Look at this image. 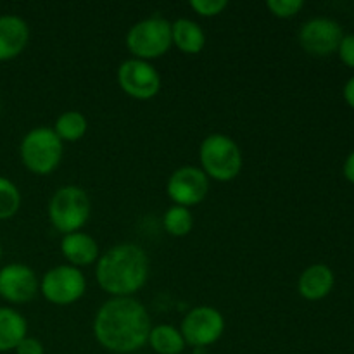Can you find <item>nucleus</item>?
<instances>
[{"label":"nucleus","instance_id":"obj_19","mask_svg":"<svg viewBox=\"0 0 354 354\" xmlns=\"http://www.w3.org/2000/svg\"><path fill=\"white\" fill-rule=\"evenodd\" d=\"M86 128H88V123H86V118L83 116L80 111H66L55 121L54 131L59 138L64 142H78L85 137Z\"/></svg>","mask_w":354,"mask_h":354},{"label":"nucleus","instance_id":"obj_6","mask_svg":"<svg viewBox=\"0 0 354 354\" xmlns=\"http://www.w3.org/2000/svg\"><path fill=\"white\" fill-rule=\"evenodd\" d=\"M171 23L159 16L138 21L128 30L127 47L140 61H154L171 47Z\"/></svg>","mask_w":354,"mask_h":354},{"label":"nucleus","instance_id":"obj_28","mask_svg":"<svg viewBox=\"0 0 354 354\" xmlns=\"http://www.w3.org/2000/svg\"><path fill=\"white\" fill-rule=\"evenodd\" d=\"M0 259H2V245H0Z\"/></svg>","mask_w":354,"mask_h":354},{"label":"nucleus","instance_id":"obj_4","mask_svg":"<svg viewBox=\"0 0 354 354\" xmlns=\"http://www.w3.org/2000/svg\"><path fill=\"white\" fill-rule=\"evenodd\" d=\"M64 154V144L52 128H33L23 137L19 156L24 168L35 175H50L59 168Z\"/></svg>","mask_w":354,"mask_h":354},{"label":"nucleus","instance_id":"obj_7","mask_svg":"<svg viewBox=\"0 0 354 354\" xmlns=\"http://www.w3.org/2000/svg\"><path fill=\"white\" fill-rule=\"evenodd\" d=\"M40 292L48 303L55 304V306H71L85 296V275L76 266H54L41 277Z\"/></svg>","mask_w":354,"mask_h":354},{"label":"nucleus","instance_id":"obj_8","mask_svg":"<svg viewBox=\"0 0 354 354\" xmlns=\"http://www.w3.org/2000/svg\"><path fill=\"white\" fill-rule=\"evenodd\" d=\"M180 332L187 344L192 348H209L223 335L225 318L216 308L197 306L185 315Z\"/></svg>","mask_w":354,"mask_h":354},{"label":"nucleus","instance_id":"obj_18","mask_svg":"<svg viewBox=\"0 0 354 354\" xmlns=\"http://www.w3.org/2000/svg\"><path fill=\"white\" fill-rule=\"evenodd\" d=\"M147 344L151 346L152 351L158 354H182L187 342L180 328L162 324L152 327Z\"/></svg>","mask_w":354,"mask_h":354},{"label":"nucleus","instance_id":"obj_23","mask_svg":"<svg viewBox=\"0 0 354 354\" xmlns=\"http://www.w3.org/2000/svg\"><path fill=\"white\" fill-rule=\"evenodd\" d=\"M190 9L203 17L220 16L228 7L227 0H190Z\"/></svg>","mask_w":354,"mask_h":354},{"label":"nucleus","instance_id":"obj_9","mask_svg":"<svg viewBox=\"0 0 354 354\" xmlns=\"http://www.w3.org/2000/svg\"><path fill=\"white\" fill-rule=\"evenodd\" d=\"M118 85L131 99L151 100L161 90V76L151 62L133 57L118 68Z\"/></svg>","mask_w":354,"mask_h":354},{"label":"nucleus","instance_id":"obj_17","mask_svg":"<svg viewBox=\"0 0 354 354\" xmlns=\"http://www.w3.org/2000/svg\"><path fill=\"white\" fill-rule=\"evenodd\" d=\"M26 318L12 308H0V353L12 351L26 337Z\"/></svg>","mask_w":354,"mask_h":354},{"label":"nucleus","instance_id":"obj_13","mask_svg":"<svg viewBox=\"0 0 354 354\" xmlns=\"http://www.w3.org/2000/svg\"><path fill=\"white\" fill-rule=\"evenodd\" d=\"M30 41V26L14 14L0 16V62H7L21 55Z\"/></svg>","mask_w":354,"mask_h":354},{"label":"nucleus","instance_id":"obj_1","mask_svg":"<svg viewBox=\"0 0 354 354\" xmlns=\"http://www.w3.org/2000/svg\"><path fill=\"white\" fill-rule=\"evenodd\" d=\"M152 330L151 317L135 297H111L93 318V335L104 349L116 354L140 351Z\"/></svg>","mask_w":354,"mask_h":354},{"label":"nucleus","instance_id":"obj_16","mask_svg":"<svg viewBox=\"0 0 354 354\" xmlns=\"http://www.w3.org/2000/svg\"><path fill=\"white\" fill-rule=\"evenodd\" d=\"M171 44L183 54H199L206 45V33L199 23L182 17L171 23Z\"/></svg>","mask_w":354,"mask_h":354},{"label":"nucleus","instance_id":"obj_2","mask_svg":"<svg viewBox=\"0 0 354 354\" xmlns=\"http://www.w3.org/2000/svg\"><path fill=\"white\" fill-rule=\"evenodd\" d=\"M95 279L113 297H133L149 279V256L137 244L113 245L97 259Z\"/></svg>","mask_w":354,"mask_h":354},{"label":"nucleus","instance_id":"obj_10","mask_svg":"<svg viewBox=\"0 0 354 354\" xmlns=\"http://www.w3.org/2000/svg\"><path fill=\"white\" fill-rule=\"evenodd\" d=\"M209 190V178L197 166H182L168 178L166 192L173 204L192 207L203 203Z\"/></svg>","mask_w":354,"mask_h":354},{"label":"nucleus","instance_id":"obj_26","mask_svg":"<svg viewBox=\"0 0 354 354\" xmlns=\"http://www.w3.org/2000/svg\"><path fill=\"white\" fill-rule=\"evenodd\" d=\"M342 173H344L346 180L354 185V151L346 158L344 166H342Z\"/></svg>","mask_w":354,"mask_h":354},{"label":"nucleus","instance_id":"obj_25","mask_svg":"<svg viewBox=\"0 0 354 354\" xmlns=\"http://www.w3.org/2000/svg\"><path fill=\"white\" fill-rule=\"evenodd\" d=\"M14 351H16V354H45L44 344L38 339L28 337V335L17 344Z\"/></svg>","mask_w":354,"mask_h":354},{"label":"nucleus","instance_id":"obj_20","mask_svg":"<svg viewBox=\"0 0 354 354\" xmlns=\"http://www.w3.org/2000/svg\"><path fill=\"white\" fill-rule=\"evenodd\" d=\"M162 225H165V230L171 237H185L192 230L194 216L189 207L173 204L171 207H168L165 216H162Z\"/></svg>","mask_w":354,"mask_h":354},{"label":"nucleus","instance_id":"obj_5","mask_svg":"<svg viewBox=\"0 0 354 354\" xmlns=\"http://www.w3.org/2000/svg\"><path fill=\"white\" fill-rule=\"evenodd\" d=\"M48 220L52 227L68 235L80 232L88 221L92 213V203L88 194L76 185H66L55 190L48 201Z\"/></svg>","mask_w":354,"mask_h":354},{"label":"nucleus","instance_id":"obj_22","mask_svg":"<svg viewBox=\"0 0 354 354\" xmlns=\"http://www.w3.org/2000/svg\"><path fill=\"white\" fill-rule=\"evenodd\" d=\"M266 7L279 19H290L303 10L304 2L303 0H268Z\"/></svg>","mask_w":354,"mask_h":354},{"label":"nucleus","instance_id":"obj_29","mask_svg":"<svg viewBox=\"0 0 354 354\" xmlns=\"http://www.w3.org/2000/svg\"><path fill=\"white\" fill-rule=\"evenodd\" d=\"M0 111H2V102H0Z\"/></svg>","mask_w":354,"mask_h":354},{"label":"nucleus","instance_id":"obj_27","mask_svg":"<svg viewBox=\"0 0 354 354\" xmlns=\"http://www.w3.org/2000/svg\"><path fill=\"white\" fill-rule=\"evenodd\" d=\"M342 95H344L346 104H348L351 109H354V76L346 82L344 90H342Z\"/></svg>","mask_w":354,"mask_h":354},{"label":"nucleus","instance_id":"obj_21","mask_svg":"<svg viewBox=\"0 0 354 354\" xmlns=\"http://www.w3.org/2000/svg\"><path fill=\"white\" fill-rule=\"evenodd\" d=\"M19 189L6 176H0V220H9L19 211Z\"/></svg>","mask_w":354,"mask_h":354},{"label":"nucleus","instance_id":"obj_14","mask_svg":"<svg viewBox=\"0 0 354 354\" xmlns=\"http://www.w3.org/2000/svg\"><path fill=\"white\" fill-rule=\"evenodd\" d=\"M61 252L66 258V261L76 268L90 266L97 263L99 259V244L92 235L85 232H73L62 237L61 241Z\"/></svg>","mask_w":354,"mask_h":354},{"label":"nucleus","instance_id":"obj_24","mask_svg":"<svg viewBox=\"0 0 354 354\" xmlns=\"http://www.w3.org/2000/svg\"><path fill=\"white\" fill-rule=\"evenodd\" d=\"M337 54L339 59L342 61V64L354 69V35H344V37H342L337 48Z\"/></svg>","mask_w":354,"mask_h":354},{"label":"nucleus","instance_id":"obj_12","mask_svg":"<svg viewBox=\"0 0 354 354\" xmlns=\"http://www.w3.org/2000/svg\"><path fill=\"white\" fill-rule=\"evenodd\" d=\"M40 290L38 277L23 263H10L0 270V297L12 304L30 303Z\"/></svg>","mask_w":354,"mask_h":354},{"label":"nucleus","instance_id":"obj_15","mask_svg":"<svg viewBox=\"0 0 354 354\" xmlns=\"http://www.w3.org/2000/svg\"><path fill=\"white\" fill-rule=\"evenodd\" d=\"M335 275L332 268L324 263H315L301 273L297 280V290L306 301H320L332 292Z\"/></svg>","mask_w":354,"mask_h":354},{"label":"nucleus","instance_id":"obj_3","mask_svg":"<svg viewBox=\"0 0 354 354\" xmlns=\"http://www.w3.org/2000/svg\"><path fill=\"white\" fill-rule=\"evenodd\" d=\"M201 169L207 178L232 182L242 169V152L237 142L225 133H211L199 147Z\"/></svg>","mask_w":354,"mask_h":354},{"label":"nucleus","instance_id":"obj_11","mask_svg":"<svg viewBox=\"0 0 354 354\" xmlns=\"http://www.w3.org/2000/svg\"><path fill=\"white\" fill-rule=\"evenodd\" d=\"M342 37L341 24L328 17H313L299 30L301 47L315 57H327L337 52Z\"/></svg>","mask_w":354,"mask_h":354}]
</instances>
